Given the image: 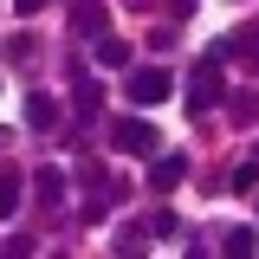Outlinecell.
I'll use <instances>...</instances> for the list:
<instances>
[{"label":"cell","mask_w":259,"mask_h":259,"mask_svg":"<svg viewBox=\"0 0 259 259\" xmlns=\"http://www.w3.org/2000/svg\"><path fill=\"white\" fill-rule=\"evenodd\" d=\"M26 123H32V130H52V123H59V104H52L46 91H32V97H26Z\"/></svg>","instance_id":"ba28073f"},{"label":"cell","mask_w":259,"mask_h":259,"mask_svg":"<svg viewBox=\"0 0 259 259\" xmlns=\"http://www.w3.org/2000/svg\"><path fill=\"white\" fill-rule=\"evenodd\" d=\"M168 13H175V20H188V13H194V0H168Z\"/></svg>","instance_id":"5bb4252c"},{"label":"cell","mask_w":259,"mask_h":259,"mask_svg":"<svg viewBox=\"0 0 259 259\" xmlns=\"http://www.w3.org/2000/svg\"><path fill=\"white\" fill-rule=\"evenodd\" d=\"M221 97H227L221 59H201V65L188 71V110H194V117H207V110H221Z\"/></svg>","instance_id":"6da1fadb"},{"label":"cell","mask_w":259,"mask_h":259,"mask_svg":"<svg viewBox=\"0 0 259 259\" xmlns=\"http://www.w3.org/2000/svg\"><path fill=\"white\" fill-rule=\"evenodd\" d=\"M259 188V162H246V168H233V194H253Z\"/></svg>","instance_id":"7c38bea8"},{"label":"cell","mask_w":259,"mask_h":259,"mask_svg":"<svg viewBox=\"0 0 259 259\" xmlns=\"http://www.w3.org/2000/svg\"><path fill=\"white\" fill-rule=\"evenodd\" d=\"M13 214H20V175L0 162V221H13Z\"/></svg>","instance_id":"9c48e42d"},{"label":"cell","mask_w":259,"mask_h":259,"mask_svg":"<svg viewBox=\"0 0 259 259\" xmlns=\"http://www.w3.org/2000/svg\"><path fill=\"white\" fill-rule=\"evenodd\" d=\"M91 39H97V32H91ZM97 65L123 71V65H130V39H97Z\"/></svg>","instance_id":"8fae6325"},{"label":"cell","mask_w":259,"mask_h":259,"mask_svg":"<svg viewBox=\"0 0 259 259\" xmlns=\"http://www.w3.org/2000/svg\"><path fill=\"white\" fill-rule=\"evenodd\" d=\"M32 188H39L46 207H59V201H65V168H39V175H32Z\"/></svg>","instance_id":"52a82bcc"},{"label":"cell","mask_w":259,"mask_h":259,"mask_svg":"<svg viewBox=\"0 0 259 259\" xmlns=\"http://www.w3.org/2000/svg\"><path fill=\"white\" fill-rule=\"evenodd\" d=\"M123 91H130V104H136V110H156L162 97L175 91V78H168L162 65H136V71L123 78Z\"/></svg>","instance_id":"7a4b0ae2"},{"label":"cell","mask_w":259,"mask_h":259,"mask_svg":"<svg viewBox=\"0 0 259 259\" xmlns=\"http://www.w3.org/2000/svg\"><path fill=\"white\" fill-rule=\"evenodd\" d=\"M110 143H117L123 156H156L162 149V136H156L149 117H117V123H110Z\"/></svg>","instance_id":"3957f363"},{"label":"cell","mask_w":259,"mask_h":259,"mask_svg":"<svg viewBox=\"0 0 259 259\" xmlns=\"http://www.w3.org/2000/svg\"><path fill=\"white\" fill-rule=\"evenodd\" d=\"M253 240H259L253 227H227V233H221V253H227V259H246V253H253Z\"/></svg>","instance_id":"30bf717a"},{"label":"cell","mask_w":259,"mask_h":259,"mask_svg":"<svg viewBox=\"0 0 259 259\" xmlns=\"http://www.w3.org/2000/svg\"><path fill=\"white\" fill-rule=\"evenodd\" d=\"M221 59H240L246 71H259V26H240L233 39H221Z\"/></svg>","instance_id":"277c9868"},{"label":"cell","mask_w":259,"mask_h":259,"mask_svg":"<svg viewBox=\"0 0 259 259\" xmlns=\"http://www.w3.org/2000/svg\"><path fill=\"white\" fill-rule=\"evenodd\" d=\"M182 175H188V156H175V149L149 162V188H156V194H168L175 182H182Z\"/></svg>","instance_id":"5b68a950"},{"label":"cell","mask_w":259,"mask_h":259,"mask_svg":"<svg viewBox=\"0 0 259 259\" xmlns=\"http://www.w3.org/2000/svg\"><path fill=\"white\" fill-rule=\"evenodd\" d=\"M233 117L240 123H259V97H233Z\"/></svg>","instance_id":"4fadbf2b"},{"label":"cell","mask_w":259,"mask_h":259,"mask_svg":"<svg viewBox=\"0 0 259 259\" xmlns=\"http://www.w3.org/2000/svg\"><path fill=\"white\" fill-rule=\"evenodd\" d=\"M39 7H46V0H13V13H26V20L39 13Z\"/></svg>","instance_id":"9a60e30c"},{"label":"cell","mask_w":259,"mask_h":259,"mask_svg":"<svg viewBox=\"0 0 259 259\" xmlns=\"http://www.w3.org/2000/svg\"><path fill=\"white\" fill-rule=\"evenodd\" d=\"M71 32H104V0H71Z\"/></svg>","instance_id":"8992f818"},{"label":"cell","mask_w":259,"mask_h":259,"mask_svg":"<svg viewBox=\"0 0 259 259\" xmlns=\"http://www.w3.org/2000/svg\"><path fill=\"white\" fill-rule=\"evenodd\" d=\"M7 143H13V136H7V130H0V149H7Z\"/></svg>","instance_id":"2e32d148"}]
</instances>
